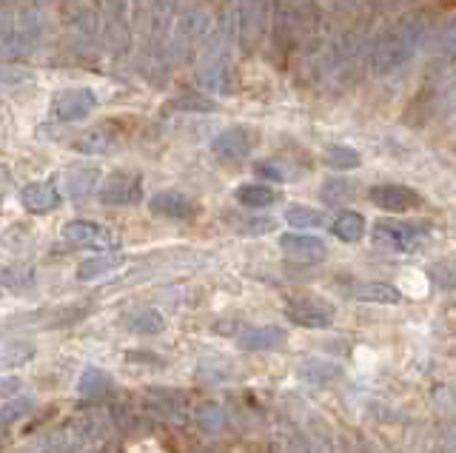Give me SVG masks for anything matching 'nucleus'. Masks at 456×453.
<instances>
[{"label":"nucleus","instance_id":"nucleus-21","mask_svg":"<svg viewBox=\"0 0 456 453\" xmlns=\"http://www.w3.org/2000/svg\"><path fill=\"white\" fill-rule=\"evenodd\" d=\"M35 343H26V339H12V343L0 345V365L4 368H20L35 357Z\"/></svg>","mask_w":456,"mask_h":453},{"label":"nucleus","instance_id":"nucleus-31","mask_svg":"<svg viewBox=\"0 0 456 453\" xmlns=\"http://www.w3.org/2000/svg\"><path fill=\"white\" fill-rule=\"evenodd\" d=\"M274 453H311V445H305V439L299 433L289 431L274 439Z\"/></svg>","mask_w":456,"mask_h":453},{"label":"nucleus","instance_id":"nucleus-17","mask_svg":"<svg viewBox=\"0 0 456 453\" xmlns=\"http://www.w3.org/2000/svg\"><path fill=\"white\" fill-rule=\"evenodd\" d=\"M71 149L80 154H111L118 149V137L109 134L106 129H92V132H83L80 137H75Z\"/></svg>","mask_w":456,"mask_h":453},{"label":"nucleus","instance_id":"nucleus-8","mask_svg":"<svg viewBox=\"0 0 456 453\" xmlns=\"http://www.w3.org/2000/svg\"><path fill=\"white\" fill-rule=\"evenodd\" d=\"M149 211L154 217L185 222V220H191L197 214V206L180 191H157L154 197H149Z\"/></svg>","mask_w":456,"mask_h":453},{"label":"nucleus","instance_id":"nucleus-20","mask_svg":"<svg viewBox=\"0 0 456 453\" xmlns=\"http://www.w3.org/2000/svg\"><path fill=\"white\" fill-rule=\"evenodd\" d=\"M126 328L132 334H140V336H154L166 328V317L154 308H140V311H134V314H128Z\"/></svg>","mask_w":456,"mask_h":453},{"label":"nucleus","instance_id":"nucleus-6","mask_svg":"<svg viewBox=\"0 0 456 453\" xmlns=\"http://www.w3.org/2000/svg\"><path fill=\"white\" fill-rule=\"evenodd\" d=\"M256 146V134L246 125H234V129H225L211 140V151L223 160H242L248 158Z\"/></svg>","mask_w":456,"mask_h":453},{"label":"nucleus","instance_id":"nucleus-4","mask_svg":"<svg viewBox=\"0 0 456 453\" xmlns=\"http://www.w3.org/2000/svg\"><path fill=\"white\" fill-rule=\"evenodd\" d=\"M97 200L103 206H134L142 200V177L134 172H111L97 189Z\"/></svg>","mask_w":456,"mask_h":453},{"label":"nucleus","instance_id":"nucleus-16","mask_svg":"<svg viewBox=\"0 0 456 453\" xmlns=\"http://www.w3.org/2000/svg\"><path fill=\"white\" fill-rule=\"evenodd\" d=\"M111 388H114V382L103 368H86V371L80 374V382H77L80 396L83 400H92V402L106 400V396L111 393Z\"/></svg>","mask_w":456,"mask_h":453},{"label":"nucleus","instance_id":"nucleus-11","mask_svg":"<svg viewBox=\"0 0 456 453\" xmlns=\"http://www.w3.org/2000/svg\"><path fill=\"white\" fill-rule=\"evenodd\" d=\"M146 400H149L151 410H157V414L168 422H183L185 417H189V400H185V393H180V391L154 388Z\"/></svg>","mask_w":456,"mask_h":453},{"label":"nucleus","instance_id":"nucleus-12","mask_svg":"<svg viewBox=\"0 0 456 453\" xmlns=\"http://www.w3.org/2000/svg\"><path fill=\"white\" fill-rule=\"evenodd\" d=\"M285 328L280 325H256V328H246L237 336V345L242 351H274L285 343Z\"/></svg>","mask_w":456,"mask_h":453},{"label":"nucleus","instance_id":"nucleus-28","mask_svg":"<svg viewBox=\"0 0 456 453\" xmlns=\"http://www.w3.org/2000/svg\"><path fill=\"white\" fill-rule=\"evenodd\" d=\"M32 408H35L32 396H18V400L4 402V408H0V425H12V422L28 417L32 414Z\"/></svg>","mask_w":456,"mask_h":453},{"label":"nucleus","instance_id":"nucleus-15","mask_svg":"<svg viewBox=\"0 0 456 453\" xmlns=\"http://www.w3.org/2000/svg\"><path fill=\"white\" fill-rule=\"evenodd\" d=\"M126 263L123 254L118 251H106V254H97V257H89V260H83L80 268H77V279L80 282H92V279H100V277H106L111 271H118V268Z\"/></svg>","mask_w":456,"mask_h":453},{"label":"nucleus","instance_id":"nucleus-10","mask_svg":"<svg viewBox=\"0 0 456 453\" xmlns=\"http://www.w3.org/2000/svg\"><path fill=\"white\" fill-rule=\"evenodd\" d=\"M370 200L385 211H411L422 203V197L408 189V186H396V182H385V186L370 189Z\"/></svg>","mask_w":456,"mask_h":453},{"label":"nucleus","instance_id":"nucleus-7","mask_svg":"<svg viewBox=\"0 0 456 453\" xmlns=\"http://www.w3.org/2000/svg\"><path fill=\"white\" fill-rule=\"evenodd\" d=\"M285 317L299 328H328L334 322V308L322 300H291L285 305Z\"/></svg>","mask_w":456,"mask_h":453},{"label":"nucleus","instance_id":"nucleus-23","mask_svg":"<svg viewBox=\"0 0 456 453\" xmlns=\"http://www.w3.org/2000/svg\"><path fill=\"white\" fill-rule=\"evenodd\" d=\"M325 166H331L334 172H351V168L360 166V151L351 146H325Z\"/></svg>","mask_w":456,"mask_h":453},{"label":"nucleus","instance_id":"nucleus-27","mask_svg":"<svg viewBox=\"0 0 456 453\" xmlns=\"http://www.w3.org/2000/svg\"><path fill=\"white\" fill-rule=\"evenodd\" d=\"M0 279H4L6 288H12V291H26L35 282V271L28 265H9L0 271Z\"/></svg>","mask_w":456,"mask_h":453},{"label":"nucleus","instance_id":"nucleus-2","mask_svg":"<svg viewBox=\"0 0 456 453\" xmlns=\"http://www.w3.org/2000/svg\"><path fill=\"white\" fill-rule=\"evenodd\" d=\"M374 239L385 248L394 251H417L428 239L425 222H399V220H382L374 225Z\"/></svg>","mask_w":456,"mask_h":453},{"label":"nucleus","instance_id":"nucleus-3","mask_svg":"<svg viewBox=\"0 0 456 453\" xmlns=\"http://www.w3.org/2000/svg\"><path fill=\"white\" fill-rule=\"evenodd\" d=\"M63 239L80 248H97V251H114L120 248V237L111 229L92 220H69L63 225Z\"/></svg>","mask_w":456,"mask_h":453},{"label":"nucleus","instance_id":"nucleus-22","mask_svg":"<svg viewBox=\"0 0 456 453\" xmlns=\"http://www.w3.org/2000/svg\"><path fill=\"white\" fill-rule=\"evenodd\" d=\"M411 52H413V40L411 37H388L382 44V52H379V69H391V66H399V63H405L411 58Z\"/></svg>","mask_w":456,"mask_h":453},{"label":"nucleus","instance_id":"nucleus-36","mask_svg":"<svg viewBox=\"0 0 456 453\" xmlns=\"http://www.w3.org/2000/svg\"><path fill=\"white\" fill-rule=\"evenodd\" d=\"M200 83H203L206 89H220V92H232V86H225L228 77L225 72H220V69H214V72H203L200 75Z\"/></svg>","mask_w":456,"mask_h":453},{"label":"nucleus","instance_id":"nucleus-24","mask_svg":"<svg viewBox=\"0 0 456 453\" xmlns=\"http://www.w3.org/2000/svg\"><path fill=\"white\" fill-rule=\"evenodd\" d=\"M285 222L294 225V229H320L325 222V214L320 208H311V206H291V208H285Z\"/></svg>","mask_w":456,"mask_h":453},{"label":"nucleus","instance_id":"nucleus-19","mask_svg":"<svg viewBox=\"0 0 456 453\" xmlns=\"http://www.w3.org/2000/svg\"><path fill=\"white\" fill-rule=\"evenodd\" d=\"M331 231L342 243H360L365 234V217L356 214V211H339L331 222Z\"/></svg>","mask_w":456,"mask_h":453},{"label":"nucleus","instance_id":"nucleus-29","mask_svg":"<svg viewBox=\"0 0 456 453\" xmlns=\"http://www.w3.org/2000/svg\"><path fill=\"white\" fill-rule=\"evenodd\" d=\"M354 194H356V186H354V182L339 180V177L328 180L325 186H322V200H325V203H348V200H354Z\"/></svg>","mask_w":456,"mask_h":453},{"label":"nucleus","instance_id":"nucleus-9","mask_svg":"<svg viewBox=\"0 0 456 453\" xmlns=\"http://www.w3.org/2000/svg\"><path fill=\"white\" fill-rule=\"evenodd\" d=\"M61 203L63 197L52 182H28V186L20 189V206L28 214H49V211L61 208Z\"/></svg>","mask_w":456,"mask_h":453},{"label":"nucleus","instance_id":"nucleus-30","mask_svg":"<svg viewBox=\"0 0 456 453\" xmlns=\"http://www.w3.org/2000/svg\"><path fill=\"white\" fill-rule=\"evenodd\" d=\"M171 109L177 111H203V115H208V111H217V103L211 101V97L206 94H180L171 101Z\"/></svg>","mask_w":456,"mask_h":453},{"label":"nucleus","instance_id":"nucleus-34","mask_svg":"<svg viewBox=\"0 0 456 453\" xmlns=\"http://www.w3.org/2000/svg\"><path fill=\"white\" fill-rule=\"evenodd\" d=\"M242 222H234V229L242 231V234H268V231H274V225L277 220H271V217H240Z\"/></svg>","mask_w":456,"mask_h":453},{"label":"nucleus","instance_id":"nucleus-32","mask_svg":"<svg viewBox=\"0 0 456 453\" xmlns=\"http://www.w3.org/2000/svg\"><path fill=\"white\" fill-rule=\"evenodd\" d=\"M197 425L203 428L206 433H220V428L225 425V417H223V408H217V405H208V408H203L197 414Z\"/></svg>","mask_w":456,"mask_h":453},{"label":"nucleus","instance_id":"nucleus-26","mask_svg":"<svg viewBox=\"0 0 456 453\" xmlns=\"http://www.w3.org/2000/svg\"><path fill=\"white\" fill-rule=\"evenodd\" d=\"M339 374V368L334 362H322V360H308L303 362V368H299V376H303L305 382H328V379H334Z\"/></svg>","mask_w":456,"mask_h":453},{"label":"nucleus","instance_id":"nucleus-25","mask_svg":"<svg viewBox=\"0 0 456 453\" xmlns=\"http://www.w3.org/2000/svg\"><path fill=\"white\" fill-rule=\"evenodd\" d=\"M35 83V72L23 66H0V89H26Z\"/></svg>","mask_w":456,"mask_h":453},{"label":"nucleus","instance_id":"nucleus-13","mask_svg":"<svg viewBox=\"0 0 456 453\" xmlns=\"http://www.w3.org/2000/svg\"><path fill=\"white\" fill-rule=\"evenodd\" d=\"M346 294L356 303H377V305H396L403 300V294L394 286H388V282H354Z\"/></svg>","mask_w":456,"mask_h":453},{"label":"nucleus","instance_id":"nucleus-33","mask_svg":"<svg viewBox=\"0 0 456 453\" xmlns=\"http://www.w3.org/2000/svg\"><path fill=\"white\" fill-rule=\"evenodd\" d=\"M431 279L436 282L439 288H456V260H451V263H436V265H431Z\"/></svg>","mask_w":456,"mask_h":453},{"label":"nucleus","instance_id":"nucleus-1","mask_svg":"<svg viewBox=\"0 0 456 453\" xmlns=\"http://www.w3.org/2000/svg\"><path fill=\"white\" fill-rule=\"evenodd\" d=\"M94 109H97V94L92 89H83V86L61 89V92H54L52 101H49V115L61 123L86 120Z\"/></svg>","mask_w":456,"mask_h":453},{"label":"nucleus","instance_id":"nucleus-5","mask_svg":"<svg viewBox=\"0 0 456 453\" xmlns=\"http://www.w3.org/2000/svg\"><path fill=\"white\" fill-rule=\"evenodd\" d=\"M280 251L289 257L291 263L299 265H317L325 260V243L320 237H311V234H282L280 237Z\"/></svg>","mask_w":456,"mask_h":453},{"label":"nucleus","instance_id":"nucleus-35","mask_svg":"<svg viewBox=\"0 0 456 453\" xmlns=\"http://www.w3.org/2000/svg\"><path fill=\"white\" fill-rule=\"evenodd\" d=\"M254 172L265 177V180H289V168L274 163V160H263V163H256L254 166Z\"/></svg>","mask_w":456,"mask_h":453},{"label":"nucleus","instance_id":"nucleus-14","mask_svg":"<svg viewBox=\"0 0 456 453\" xmlns=\"http://www.w3.org/2000/svg\"><path fill=\"white\" fill-rule=\"evenodd\" d=\"M97 180H100V168L94 166H75L71 172L66 174V191L71 200H89V197L97 191Z\"/></svg>","mask_w":456,"mask_h":453},{"label":"nucleus","instance_id":"nucleus-18","mask_svg":"<svg viewBox=\"0 0 456 453\" xmlns=\"http://www.w3.org/2000/svg\"><path fill=\"white\" fill-rule=\"evenodd\" d=\"M234 197H237V203L246 206V208H268L280 200L277 189L263 186V182H246V186H240L234 191Z\"/></svg>","mask_w":456,"mask_h":453}]
</instances>
